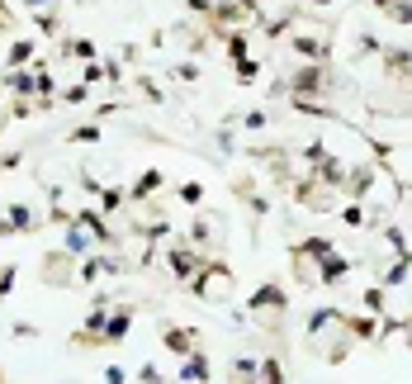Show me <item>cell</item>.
<instances>
[{
  "label": "cell",
  "instance_id": "cell-13",
  "mask_svg": "<svg viewBox=\"0 0 412 384\" xmlns=\"http://www.w3.org/2000/svg\"><path fill=\"white\" fill-rule=\"evenodd\" d=\"M124 199H128L124 190H100V204H105V209H119Z\"/></svg>",
  "mask_w": 412,
  "mask_h": 384
},
{
  "label": "cell",
  "instance_id": "cell-18",
  "mask_svg": "<svg viewBox=\"0 0 412 384\" xmlns=\"http://www.w3.org/2000/svg\"><path fill=\"white\" fill-rule=\"evenodd\" d=\"M71 52H76V57H90V52H95V43H86V38H76V43H71Z\"/></svg>",
  "mask_w": 412,
  "mask_h": 384
},
{
  "label": "cell",
  "instance_id": "cell-10",
  "mask_svg": "<svg viewBox=\"0 0 412 384\" xmlns=\"http://www.w3.org/2000/svg\"><path fill=\"white\" fill-rule=\"evenodd\" d=\"M389 15H394L398 24H412V0H389Z\"/></svg>",
  "mask_w": 412,
  "mask_h": 384
},
{
  "label": "cell",
  "instance_id": "cell-3",
  "mask_svg": "<svg viewBox=\"0 0 412 384\" xmlns=\"http://www.w3.org/2000/svg\"><path fill=\"white\" fill-rule=\"evenodd\" d=\"M294 52L303 62H327V38L322 33H294Z\"/></svg>",
  "mask_w": 412,
  "mask_h": 384
},
{
  "label": "cell",
  "instance_id": "cell-17",
  "mask_svg": "<svg viewBox=\"0 0 412 384\" xmlns=\"http://www.w3.org/2000/svg\"><path fill=\"white\" fill-rule=\"evenodd\" d=\"M10 285H15V266H5V271H0V294H10Z\"/></svg>",
  "mask_w": 412,
  "mask_h": 384
},
{
  "label": "cell",
  "instance_id": "cell-7",
  "mask_svg": "<svg viewBox=\"0 0 412 384\" xmlns=\"http://www.w3.org/2000/svg\"><path fill=\"white\" fill-rule=\"evenodd\" d=\"M322 91V66H303L294 76V95H317Z\"/></svg>",
  "mask_w": 412,
  "mask_h": 384
},
{
  "label": "cell",
  "instance_id": "cell-8",
  "mask_svg": "<svg viewBox=\"0 0 412 384\" xmlns=\"http://www.w3.org/2000/svg\"><path fill=\"white\" fill-rule=\"evenodd\" d=\"M171 271L180 275V280H194V271H199L194 252H185V247H171Z\"/></svg>",
  "mask_w": 412,
  "mask_h": 384
},
{
  "label": "cell",
  "instance_id": "cell-2",
  "mask_svg": "<svg viewBox=\"0 0 412 384\" xmlns=\"http://www.w3.org/2000/svg\"><path fill=\"white\" fill-rule=\"evenodd\" d=\"M289 308V294L280 285H261L252 294V313H285Z\"/></svg>",
  "mask_w": 412,
  "mask_h": 384
},
{
  "label": "cell",
  "instance_id": "cell-12",
  "mask_svg": "<svg viewBox=\"0 0 412 384\" xmlns=\"http://www.w3.org/2000/svg\"><path fill=\"white\" fill-rule=\"evenodd\" d=\"M180 199H185V204H199V199H204V185H199V180L180 185Z\"/></svg>",
  "mask_w": 412,
  "mask_h": 384
},
{
  "label": "cell",
  "instance_id": "cell-15",
  "mask_svg": "<svg viewBox=\"0 0 412 384\" xmlns=\"http://www.w3.org/2000/svg\"><path fill=\"white\" fill-rule=\"evenodd\" d=\"M138 384H161V370L157 366H143V370H138Z\"/></svg>",
  "mask_w": 412,
  "mask_h": 384
},
{
  "label": "cell",
  "instance_id": "cell-5",
  "mask_svg": "<svg viewBox=\"0 0 412 384\" xmlns=\"http://www.w3.org/2000/svg\"><path fill=\"white\" fill-rule=\"evenodd\" d=\"M180 380L208 384V356H204V351H190V356H185V366H180Z\"/></svg>",
  "mask_w": 412,
  "mask_h": 384
},
{
  "label": "cell",
  "instance_id": "cell-14",
  "mask_svg": "<svg viewBox=\"0 0 412 384\" xmlns=\"http://www.w3.org/2000/svg\"><path fill=\"white\" fill-rule=\"evenodd\" d=\"M29 57H33V43H15V48H10V62H29Z\"/></svg>",
  "mask_w": 412,
  "mask_h": 384
},
{
  "label": "cell",
  "instance_id": "cell-11",
  "mask_svg": "<svg viewBox=\"0 0 412 384\" xmlns=\"http://www.w3.org/2000/svg\"><path fill=\"white\" fill-rule=\"evenodd\" d=\"M261 375H266V384H285V375H280V361H275V356H266V361H261Z\"/></svg>",
  "mask_w": 412,
  "mask_h": 384
},
{
  "label": "cell",
  "instance_id": "cell-9",
  "mask_svg": "<svg viewBox=\"0 0 412 384\" xmlns=\"http://www.w3.org/2000/svg\"><path fill=\"white\" fill-rule=\"evenodd\" d=\"M157 185H161V171H143V176H138V185L128 190V199H147V194L157 190Z\"/></svg>",
  "mask_w": 412,
  "mask_h": 384
},
{
  "label": "cell",
  "instance_id": "cell-4",
  "mask_svg": "<svg viewBox=\"0 0 412 384\" xmlns=\"http://www.w3.org/2000/svg\"><path fill=\"white\" fill-rule=\"evenodd\" d=\"M346 271H351L346 256L327 252V256H322V271H317V280H322V285H336V280H346Z\"/></svg>",
  "mask_w": 412,
  "mask_h": 384
},
{
  "label": "cell",
  "instance_id": "cell-16",
  "mask_svg": "<svg viewBox=\"0 0 412 384\" xmlns=\"http://www.w3.org/2000/svg\"><path fill=\"white\" fill-rule=\"evenodd\" d=\"M71 138H76V143H95V138H100V128H76Z\"/></svg>",
  "mask_w": 412,
  "mask_h": 384
},
{
  "label": "cell",
  "instance_id": "cell-1",
  "mask_svg": "<svg viewBox=\"0 0 412 384\" xmlns=\"http://www.w3.org/2000/svg\"><path fill=\"white\" fill-rule=\"evenodd\" d=\"M190 289L199 299H223V294L233 289V271H228V266H204V271L190 280Z\"/></svg>",
  "mask_w": 412,
  "mask_h": 384
},
{
  "label": "cell",
  "instance_id": "cell-6",
  "mask_svg": "<svg viewBox=\"0 0 412 384\" xmlns=\"http://www.w3.org/2000/svg\"><path fill=\"white\" fill-rule=\"evenodd\" d=\"M161 337H166V347H171L180 361L194 351V332H185V327H161Z\"/></svg>",
  "mask_w": 412,
  "mask_h": 384
}]
</instances>
